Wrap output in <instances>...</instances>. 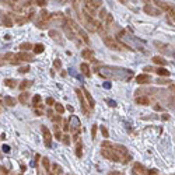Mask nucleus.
<instances>
[{"label": "nucleus", "mask_w": 175, "mask_h": 175, "mask_svg": "<svg viewBox=\"0 0 175 175\" xmlns=\"http://www.w3.org/2000/svg\"><path fill=\"white\" fill-rule=\"evenodd\" d=\"M99 74L109 80H120V81H129L133 77V72L130 69H123L116 66H104L99 72Z\"/></svg>", "instance_id": "obj_1"}, {"label": "nucleus", "mask_w": 175, "mask_h": 175, "mask_svg": "<svg viewBox=\"0 0 175 175\" xmlns=\"http://www.w3.org/2000/svg\"><path fill=\"white\" fill-rule=\"evenodd\" d=\"M119 38L122 41H125V42H126V46H129L130 49L132 48H137V49L143 51V48H144V42H143V41L134 38V36H132V35H128L125 31H122V32L119 34Z\"/></svg>", "instance_id": "obj_2"}, {"label": "nucleus", "mask_w": 175, "mask_h": 175, "mask_svg": "<svg viewBox=\"0 0 175 175\" xmlns=\"http://www.w3.org/2000/svg\"><path fill=\"white\" fill-rule=\"evenodd\" d=\"M104 38V44L107 45V48L114 49V51H125V49H130L129 46L120 44L118 39H115L114 36H102Z\"/></svg>", "instance_id": "obj_3"}, {"label": "nucleus", "mask_w": 175, "mask_h": 175, "mask_svg": "<svg viewBox=\"0 0 175 175\" xmlns=\"http://www.w3.org/2000/svg\"><path fill=\"white\" fill-rule=\"evenodd\" d=\"M66 24H69V25H70V28H72L73 31H76L77 35L80 36V39H81L84 44H87V45L90 44V38H88V35L86 34V31H84V30H83V28H81L76 21H73V20H66Z\"/></svg>", "instance_id": "obj_4"}, {"label": "nucleus", "mask_w": 175, "mask_h": 175, "mask_svg": "<svg viewBox=\"0 0 175 175\" xmlns=\"http://www.w3.org/2000/svg\"><path fill=\"white\" fill-rule=\"evenodd\" d=\"M101 155L104 157V158H107V160H109V161H119V155L114 151V149H102L101 150Z\"/></svg>", "instance_id": "obj_5"}, {"label": "nucleus", "mask_w": 175, "mask_h": 175, "mask_svg": "<svg viewBox=\"0 0 175 175\" xmlns=\"http://www.w3.org/2000/svg\"><path fill=\"white\" fill-rule=\"evenodd\" d=\"M69 125H70L72 132H74V134H78V130H80V128H81V122H80V119L77 118L76 115H72V116H70Z\"/></svg>", "instance_id": "obj_6"}, {"label": "nucleus", "mask_w": 175, "mask_h": 175, "mask_svg": "<svg viewBox=\"0 0 175 175\" xmlns=\"http://www.w3.org/2000/svg\"><path fill=\"white\" fill-rule=\"evenodd\" d=\"M41 132H42V136H44L45 146H46L48 149H51V147H52V134H51L49 129H48L46 126H42V128H41Z\"/></svg>", "instance_id": "obj_7"}, {"label": "nucleus", "mask_w": 175, "mask_h": 175, "mask_svg": "<svg viewBox=\"0 0 175 175\" xmlns=\"http://www.w3.org/2000/svg\"><path fill=\"white\" fill-rule=\"evenodd\" d=\"M76 94H77V97H78V101H80V104H81V109H83V112H84V115L86 116H88L90 115V112H88V104L86 102V98H84V94L81 93V90H78L77 88L76 90Z\"/></svg>", "instance_id": "obj_8"}, {"label": "nucleus", "mask_w": 175, "mask_h": 175, "mask_svg": "<svg viewBox=\"0 0 175 175\" xmlns=\"http://www.w3.org/2000/svg\"><path fill=\"white\" fill-rule=\"evenodd\" d=\"M132 174L133 175H147L149 174V170H146L140 163H134L133 168H132Z\"/></svg>", "instance_id": "obj_9"}, {"label": "nucleus", "mask_w": 175, "mask_h": 175, "mask_svg": "<svg viewBox=\"0 0 175 175\" xmlns=\"http://www.w3.org/2000/svg\"><path fill=\"white\" fill-rule=\"evenodd\" d=\"M154 4L160 9V10L163 11H167V13H172V11H175L174 6H171V4H168V3H165V1H154Z\"/></svg>", "instance_id": "obj_10"}, {"label": "nucleus", "mask_w": 175, "mask_h": 175, "mask_svg": "<svg viewBox=\"0 0 175 175\" xmlns=\"http://www.w3.org/2000/svg\"><path fill=\"white\" fill-rule=\"evenodd\" d=\"M151 81L153 80H151L150 74H139V76H136V83L137 84H149Z\"/></svg>", "instance_id": "obj_11"}, {"label": "nucleus", "mask_w": 175, "mask_h": 175, "mask_svg": "<svg viewBox=\"0 0 175 175\" xmlns=\"http://www.w3.org/2000/svg\"><path fill=\"white\" fill-rule=\"evenodd\" d=\"M16 57H17L20 62H32L34 60V56L30 55L28 52H20L18 55H16Z\"/></svg>", "instance_id": "obj_12"}, {"label": "nucleus", "mask_w": 175, "mask_h": 175, "mask_svg": "<svg viewBox=\"0 0 175 175\" xmlns=\"http://www.w3.org/2000/svg\"><path fill=\"white\" fill-rule=\"evenodd\" d=\"M114 151L118 154V155H125L126 157V154H128V149L125 147V146H122V144H114Z\"/></svg>", "instance_id": "obj_13"}, {"label": "nucleus", "mask_w": 175, "mask_h": 175, "mask_svg": "<svg viewBox=\"0 0 175 175\" xmlns=\"http://www.w3.org/2000/svg\"><path fill=\"white\" fill-rule=\"evenodd\" d=\"M143 10L146 11L147 14H150V16H160V14H161V10H157V9H154L153 4H146Z\"/></svg>", "instance_id": "obj_14"}, {"label": "nucleus", "mask_w": 175, "mask_h": 175, "mask_svg": "<svg viewBox=\"0 0 175 175\" xmlns=\"http://www.w3.org/2000/svg\"><path fill=\"white\" fill-rule=\"evenodd\" d=\"M83 94H84V97H86V99H87V104H88V108H94L95 107V101H94V98L91 97V94L88 93L86 88H83Z\"/></svg>", "instance_id": "obj_15"}, {"label": "nucleus", "mask_w": 175, "mask_h": 175, "mask_svg": "<svg viewBox=\"0 0 175 175\" xmlns=\"http://www.w3.org/2000/svg\"><path fill=\"white\" fill-rule=\"evenodd\" d=\"M1 24L4 25V27H7V28H10L14 25V20L10 17V14H4L3 17H1Z\"/></svg>", "instance_id": "obj_16"}, {"label": "nucleus", "mask_w": 175, "mask_h": 175, "mask_svg": "<svg viewBox=\"0 0 175 175\" xmlns=\"http://www.w3.org/2000/svg\"><path fill=\"white\" fill-rule=\"evenodd\" d=\"M49 36H51L52 39H55V41H57V42H59L60 45H63V44H65V41L62 39V35H60V34L57 32L56 30H51V31H49Z\"/></svg>", "instance_id": "obj_17"}, {"label": "nucleus", "mask_w": 175, "mask_h": 175, "mask_svg": "<svg viewBox=\"0 0 175 175\" xmlns=\"http://www.w3.org/2000/svg\"><path fill=\"white\" fill-rule=\"evenodd\" d=\"M81 56L84 57V59H88V60H94V52L91 51V49H83L81 51Z\"/></svg>", "instance_id": "obj_18"}, {"label": "nucleus", "mask_w": 175, "mask_h": 175, "mask_svg": "<svg viewBox=\"0 0 175 175\" xmlns=\"http://www.w3.org/2000/svg\"><path fill=\"white\" fill-rule=\"evenodd\" d=\"M80 70H81V73L84 74L86 77H91V72H90V66L87 63H81L80 65Z\"/></svg>", "instance_id": "obj_19"}, {"label": "nucleus", "mask_w": 175, "mask_h": 175, "mask_svg": "<svg viewBox=\"0 0 175 175\" xmlns=\"http://www.w3.org/2000/svg\"><path fill=\"white\" fill-rule=\"evenodd\" d=\"M136 104H139V105H149L150 104V98L149 97H136Z\"/></svg>", "instance_id": "obj_20"}, {"label": "nucleus", "mask_w": 175, "mask_h": 175, "mask_svg": "<svg viewBox=\"0 0 175 175\" xmlns=\"http://www.w3.org/2000/svg\"><path fill=\"white\" fill-rule=\"evenodd\" d=\"M158 76H164V77H168L170 76V72L167 70V69H164V67H158V69H155L154 70Z\"/></svg>", "instance_id": "obj_21"}, {"label": "nucleus", "mask_w": 175, "mask_h": 175, "mask_svg": "<svg viewBox=\"0 0 175 175\" xmlns=\"http://www.w3.org/2000/svg\"><path fill=\"white\" fill-rule=\"evenodd\" d=\"M52 18V14H49L46 10H42L41 11V20H42V22H46V21H49Z\"/></svg>", "instance_id": "obj_22"}, {"label": "nucleus", "mask_w": 175, "mask_h": 175, "mask_svg": "<svg viewBox=\"0 0 175 175\" xmlns=\"http://www.w3.org/2000/svg\"><path fill=\"white\" fill-rule=\"evenodd\" d=\"M4 86L10 88H16L17 87V80H13V78H6L4 80Z\"/></svg>", "instance_id": "obj_23"}, {"label": "nucleus", "mask_w": 175, "mask_h": 175, "mask_svg": "<svg viewBox=\"0 0 175 175\" xmlns=\"http://www.w3.org/2000/svg\"><path fill=\"white\" fill-rule=\"evenodd\" d=\"M153 62H154V63H157V65H160V66H165V65H167V60L163 59L161 56H154Z\"/></svg>", "instance_id": "obj_24"}, {"label": "nucleus", "mask_w": 175, "mask_h": 175, "mask_svg": "<svg viewBox=\"0 0 175 175\" xmlns=\"http://www.w3.org/2000/svg\"><path fill=\"white\" fill-rule=\"evenodd\" d=\"M44 51H45V46L42 44L34 45V52H35V55H39V53H42Z\"/></svg>", "instance_id": "obj_25"}, {"label": "nucleus", "mask_w": 175, "mask_h": 175, "mask_svg": "<svg viewBox=\"0 0 175 175\" xmlns=\"http://www.w3.org/2000/svg\"><path fill=\"white\" fill-rule=\"evenodd\" d=\"M42 165H44V168H45V171H46V172H49V171H51V161H49V158H48V157H44V158H42Z\"/></svg>", "instance_id": "obj_26"}, {"label": "nucleus", "mask_w": 175, "mask_h": 175, "mask_svg": "<svg viewBox=\"0 0 175 175\" xmlns=\"http://www.w3.org/2000/svg\"><path fill=\"white\" fill-rule=\"evenodd\" d=\"M28 98H30V93H21L20 97H18V101H20L21 104H27Z\"/></svg>", "instance_id": "obj_27"}, {"label": "nucleus", "mask_w": 175, "mask_h": 175, "mask_svg": "<svg viewBox=\"0 0 175 175\" xmlns=\"http://www.w3.org/2000/svg\"><path fill=\"white\" fill-rule=\"evenodd\" d=\"M30 20H31L30 17H21V16H18V17H16V22H17L18 25H22L24 22L30 21Z\"/></svg>", "instance_id": "obj_28"}, {"label": "nucleus", "mask_w": 175, "mask_h": 175, "mask_svg": "<svg viewBox=\"0 0 175 175\" xmlns=\"http://www.w3.org/2000/svg\"><path fill=\"white\" fill-rule=\"evenodd\" d=\"M4 104L9 105V107H14V105H16V99L13 98V97H9V95H7V97H4Z\"/></svg>", "instance_id": "obj_29"}, {"label": "nucleus", "mask_w": 175, "mask_h": 175, "mask_svg": "<svg viewBox=\"0 0 175 175\" xmlns=\"http://www.w3.org/2000/svg\"><path fill=\"white\" fill-rule=\"evenodd\" d=\"M31 48H34V46H32L31 44H30V42H24V44L20 45V49H21L22 52H28V51H30Z\"/></svg>", "instance_id": "obj_30"}, {"label": "nucleus", "mask_w": 175, "mask_h": 175, "mask_svg": "<svg viewBox=\"0 0 175 175\" xmlns=\"http://www.w3.org/2000/svg\"><path fill=\"white\" fill-rule=\"evenodd\" d=\"M76 155L78 158H81V155H83V144L81 143H77L76 144Z\"/></svg>", "instance_id": "obj_31"}, {"label": "nucleus", "mask_w": 175, "mask_h": 175, "mask_svg": "<svg viewBox=\"0 0 175 175\" xmlns=\"http://www.w3.org/2000/svg\"><path fill=\"white\" fill-rule=\"evenodd\" d=\"M32 86V81L31 80H24V81H21V84H20V88L21 90H25V88L31 87Z\"/></svg>", "instance_id": "obj_32"}, {"label": "nucleus", "mask_w": 175, "mask_h": 175, "mask_svg": "<svg viewBox=\"0 0 175 175\" xmlns=\"http://www.w3.org/2000/svg\"><path fill=\"white\" fill-rule=\"evenodd\" d=\"M55 109L56 112L59 114V115H62L63 112H65V107L62 105V104H59V102H56V105H55Z\"/></svg>", "instance_id": "obj_33"}, {"label": "nucleus", "mask_w": 175, "mask_h": 175, "mask_svg": "<svg viewBox=\"0 0 175 175\" xmlns=\"http://www.w3.org/2000/svg\"><path fill=\"white\" fill-rule=\"evenodd\" d=\"M41 95H38V94H36V95H34V98H32V104H34V107H36V105H39V104H41Z\"/></svg>", "instance_id": "obj_34"}, {"label": "nucleus", "mask_w": 175, "mask_h": 175, "mask_svg": "<svg viewBox=\"0 0 175 175\" xmlns=\"http://www.w3.org/2000/svg\"><path fill=\"white\" fill-rule=\"evenodd\" d=\"M52 170H53V172L55 174H62V167L57 164H53L52 165Z\"/></svg>", "instance_id": "obj_35"}, {"label": "nucleus", "mask_w": 175, "mask_h": 175, "mask_svg": "<svg viewBox=\"0 0 175 175\" xmlns=\"http://www.w3.org/2000/svg\"><path fill=\"white\" fill-rule=\"evenodd\" d=\"M57 126H59V125H56V126H55V137L57 139V140H62V139H63V136L60 134V132H59V128H57Z\"/></svg>", "instance_id": "obj_36"}, {"label": "nucleus", "mask_w": 175, "mask_h": 175, "mask_svg": "<svg viewBox=\"0 0 175 175\" xmlns=\"http://www.w3.org/2000/svg\"><path fill=\"white\" fill-rule=\"evenodd\" d=\"M101 146H102V149H114V144H112L111 142H107V140H105V142H102Z\"/></svg>", "instance_id": "obj_37"}, {"label": "nucleus", "mask_w": 175, "mask_h": 175, "mask_svg": "<svg viewBox=\"0 0 175 175\" xmlns=\"http://www.w3.org/2000/svg\"><path fill=\"white\" fill-rule=\"evenodd\" d=\"M97 128H98V125H93V129H91V137L93 139H95V136H97Z\"/></svg>", "instance_id": "obj_38"}, {"label": "nucleus", "mask_w": 175, "mask_h": 175, "mask_svg": "<svg viewBox=\"0 0 175 175\" xmlns=\"http://www.w3.org/2000/svg\"><path fill=\"white\" fill-rule=\"evenodd\" d=\"M46 104H48V107H52V105H56L55 99L52 98V97H48V98H46Z\"/></svg>", "instance_id": "obj_39"}, {"label": "nucleus", "mask_w": 175, "mask_h": 175, "mask_svg": "<svg viewBox=\"0 0 175 175\" xmlns=\"http://www.w3.org/2000/svg\"><path fill=\"white\" fill-rule=\"evenodd\" d=\"M46 3H48L46 0H36V1H34V4H36V6H39V7H44Z\"/></svg>", "instance_id": "obj_40"}, {"label": "nucleus", "mask_w": 175, "mask_h": 175, "mask_svg": "<svg viewBox=\"0 0 175 175\" xmlns=\"http://www.w3.org/2000/svg\"><path fill=\"white\" fill-rule=\"evenodd\" d=\"M101 133H102V136H104V137H108V136H109V133H108V129H107L105 126H101Z\"/></svg>", "instance_id": "obj_41"}, {"label": "nucleus", "mask_w": 175, "mask_h": 175, "mask_svg": "<svg viewBox=\"0 0 175 175\" xmlns=\"http://www.w3.org/2000/svg\"><path fill=\"white\" fill-rule=\"evenodd\" d=\"M62 142L65 143L66 146H69V144H70V136H69V134H65L63 139H62Z\"/></svg>", "instance_id": "obj_42"}, {"label": "nucleus", "mask_w": 175, "mask_h": 175, "mask_svg": "<svg viewBox=\"0 0 175 175\" xmlns=\"http://www.w3.org/2000/svg\"><path fill=\"white\" fill-rule=\"evenodd\" d=\"M53 67H55V69H57V70H59V69H60V67H62V62H60V60H59V59H55V62H53Z\"/></svg>", "instance_id": "obj_43"}, {"label": "nucleus", "mask_w": 175, "mask_h": 175, "mask_svg": "<svg viewBox=\"0 0 175 175\" xmlns=\"http://www.w3.org/2000/svg\"><path fill=\"white\" fill-rule=\"evenodd\" d=\"M99 17H101V20H104V18H107V17H108V14H107L105 9H101V11H99Z\"/></svg>", "instance_id": "obj_44"}, {"label": "nucleus", "mask_w": 175, "mask_h": 175, "mask_svg": "<svg viewBox=\"0 0 175 175\" xmlns=\"http://www.w3.org/2000/svg\"><path fill=\"white\" fill-rule=\"evenodd\" d=\"M112 22H114V17H112L111 14H108V17H107V25L111 27V25H112Z\"/></svg>", "instance_id": "obj_45"}, {"label": "nucleus", "mask_w": 175, "mask_h": 175, "mask_svg": "<svg viewBox=\"0 0 175 175\" xmlns=\"http://www.w3.org/2000/svg\"><path fill=\"white\" fill-rule=\"evenodd\" d=\"M30 70H31V69H30L28 66H25V67H21V69H20L18 72H20V73H28Z\"/></svg>", "instance_id": "obj_46"}, {"label": "nucleus", "mask_w": 175, "mask_h": 175, "mask_svg": "<svg viewBox=\"0 0 175 175\" xmlns=\"http://www.w3.org/2000/svg\"><path fill=\"white\" fill-rule=\"evenodd\" d=\"M1 150H3L4 153H9V151H10V146H7V144H3V146H1Z\"/></svg>", "instance_id": "obj_47"}, {"label": "nucleus", "mask_w": 175, "mask_h": 175, "mask_svg": "<svg viewBox=\"0 0 175 175\" xmlns=\"http://www.w3.org/2000/svg\"><path fill=\"white\" fill-rule=\"evenodd\" d=\"M52 120H53L55 123H59V122L62 120V116H60V115H56V116H53V118H52Z\"/></svg>", "instance_id": "obj_48"}, {"label": "nucleus", "mask_w": 175, "mask_h": 175, "mask_svg": "<svg viewBox=\"0 0 175 175\" xmlns=\"http://www.w3.org/2000/svg\"><path fill=\"white\" fill-rule=\"evenodd\" d=\"M69 72H70V74H72V76L77 77V78H80V76H78V74L76 73V70H74V69H69Z\"/></svg>", "instance_id": "obj_49"}, {"label": "nucleus", "mask_w": 175, "mask_h": 175, "mask_svg": "<svg viewBox=\"0 0 175 175\" xmlns=\"http://www.w3.org/2000/svg\"><path fill=\"white\" fill-rule=\"evenodd\" d=\"M70 129V125H69V122H65V126H63V130L65 132H69Z\"/></svg>", "instance_id": "obj_50"}, {"label": "nucleus", "mask_w": 175, "mask_h": 175, "mask_svg": "<svg viewBox=\"0 0 175 175\" xmlns=\"http://www.w3.org/2000/svg\"><path fill=\"white\" fill-rule=\"evenodd\" d=\"M108 104H109V107H116V102L114 99H108Z\"/></svg>", "instance_id": "obj_51"}, {"label": "nucleus", "mask_w": 175, "mask_h": 175, "mask_svg": "<svg viewBox=\"0 0 175 175\" xmlns=\"http://www.w3.org/2000/svg\"><path fill=\"white\" fill-rule=\"evenodd\" d=\"M112 87V84H111L109 81H105V83H104V88H111Z\"/></svg>", "instance_id": "obj_52"}, {"label": "nucleus", "mask_w": 175, "mask_h": 175, "mask_svg": "<svg viewBox=\"0 0 175 175\" xmlns=\"http://www.w3.org/2000/svg\"><path fill=\"white\" fill-rule=\"evenodd\" d=\"M35 115H36V116H42L44 114H42V111L41 109H35Z\"/></svg>", "instance_id": "obj_53"}, {"label": "nucleus", "mask_w": 175, "mask_h": 175, "mask_svg": "<svg viewBox=\"0 0 175 175\" xmlns=\"http://www.w3.org/2000/svg\"><path fill=\"white\" fill-rule=\"evenodd\" d=\"M170 18H172V20L175 21V11H172V13L170 14Z\"/></svg>", "instance_id": "obj_54"}, {"label": "nucleus", "mask_w": 175, "mask_h": 175, "mask_svg": "<svg viewBox=\"0 0 175 175\" xmlns=\"http://www.w3.org/2000/svg\"><path fill=\"white\" fill-rule=\"evenodd\" d=\"M67 111H70V112H73V111H74V108H73L72 105H67Z\"/></svg>", "instance_id": "obj_55"}, {"label": "nucleus", "mask_w": 175, "mask_h": 175, "mask_svg": "<svg viewBox=\"0 0 175 175\" xmlns=\"http://www.w3.org/2000/svg\"><path fill=\"white\" fill-rule=\"evenodd\" d=\"M170 90H171V91H174V93H175V84H171V86H170Z\"/></svg>", "instance_id": "obj_56"}, {"label": "nucleus", "mask_w": 175, "mask_h": 175, "mask_svg": "<svg viewBox=\"0 0 175 175\" xmlns=\"http://www.w3.org/2000/svg\"><path fill=\"white\" fill-rule=\"evenodd\" d=\"M108 175H120V174H119V172H115V171H112V172H109Z\"/></svg>", "instance_id": "obj_57"}]
</instances>
